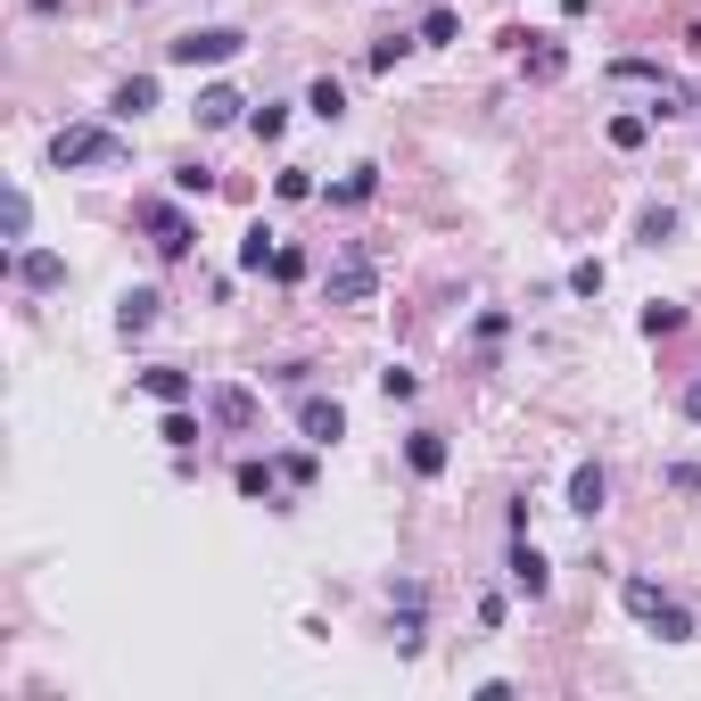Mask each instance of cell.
<instances>
[{
  "label": "cell",
  "instance_id": "cell-1",
  "mask_svg": "<svg viewBox=\"0 0 701 701\" xmlns=\"http://www.w3.org/2000/svg\"><path fill=\"white\" fill-rule=\"evenodd\" d=\"M50 166H58V174H108V166H124V132H108V124H67V132H50Z\"/></svg>",
  "mask_w": 701,
  "mask_h": 701
},
{
  "label": "cell",
  "instance_id": "cell-2",
  "mask_svg": "<svg viewBox=\"0 0 701 701\" xmlns=\"http://www.w3.org/2000/svg\"><path fill=\"white\" fill-rule=\"evenodd\" d=\"M240 50H248V34H231V25H199V34L166 41L174 67H223V58H240Z\"/></svg>",
  "mask_w": 701,
  "mask_h": 701
},
{
  "label": "cell",
  "instance_id": "cell-3",
  "mask_svg": "<svg viewBox=\"0 0 701 701\" xmlns=\"http://www.w3.org/2000/svg\"><path fill=\"white\" fill-rule=\"evenodd\" d=\"M141 231H148V248H157L166 264H182V257H190V215H182V206L148 199V206H141Z\"/></svg>",
  "mask_w": 701,
  "mask_h": 701
},
{
  "label": "cell",
  "instance_id": "cell-4",
  "mask_svg": "<svg viewBox=\"0 0 701 701\" xmlns=\"http://www.w3.org/2000/svg\"><path fill=\"white\" fill-rule=\"evenodd\" d=\"M371 289H380V264H371L364 248H347V257L331 264V306H371Z\"/></svg>",
  "mask_w": 701,
  "mask_h": 701
},
{
  "label": "cell",
  "instance_id": "cell-5",
  "mask_svg": "<svg viewBox=\"0 0 701 701\" xmlns=\"http://www.w3.org/2000/svg\"><path fill=\"white\" fill-rule=\"evenodd\" d=\"M297 429L314 445H338L347 438V405H338V396H306V405H297Z\"/></svg>",
  "mask_w": 701,
  "mask_h": 701
},
{
  "label": "cell",
  "instance_id": "cell-6",
  "mask_svg": "<svg viewBox=\"0 0 701 701\" xmlns=\"http://www.w3.org/2000/svg\"><path fill=\"white\" fill-rule=\"evenodd\" d=\"M512 586H520V594H545V586H554V570H545V554H536V545H528V528H520V545H512Z\"/></svg>",
  "mask_w": 701,
  "mask_h": 701
},
{
  "label": "cell",
  "instance_id": "cell-7",
  "mask_svg": "<svg viewBox=\"0 0 701 701\" xmlns=\"http://www.w3.org/2000/svg\"><path fill=\"white\" fill-rule=\"evenodd\" d=\"M206 413H215L223 429H257V396H248V388H215V396H206Z\"/></svg>",
  "mask_w": 701,
  "mask_h": 701
},
{
  "label": "cell",
  "instance_id": "cell-8",
  "mask_svg": "<svg viewBox=\"0 0 701 701\" xmlns=\"http://www.w3.org/2000/svg\"><path fill=\"white\" fill-rule=\"evenodd\" d=\"M157 306H166V297H157V289H124V297H116V331H148V322H157Z\"/></svg>",
  "mask_w": 701,
  "mask_h": 701
},
{
  "label": "cell",
  "instance_id": "cell-9",
  "mask_svg": "<svg viewBox=\"0 0 701 701\" xmlns=\"http://www.w3.org/2000/svg\"><path fill=\"white\" fill-rule=\"evenodd\" d=\"M240 108H248V99L231 92V83H206V92H199V124L206 132H215V124H240Z\"/></svg>",
  "mask_w": 701,
  "mask_h": 701
},
{
  "label": "cell",
  "instance_id": "cell-10",
  "mask_svg": "<svg viewBox=\"0 0 701 701\" xmlns=\"http://www.w3.org/2000/svg\"><path fill=\"white\" fill-rule=\"evenodd\" d=\"M17 281H25V289H58V281H67V257H50V248H25V257H17Z\"/></svg>",
  "mask_w": 701,
  "mask_h": 701
},
{
  "label": "cell",
  "instance_id": "cell-11",
  "mask_svg": "<svg viewBox=\"0 0 701 701\" xmlns=\"http://www.w3.org/2000/svg\"><path fill=\"white\" fill-rule=\"evenodd\" d=\"M405 462L421 471V479H438V471H445V438H438V429H413V438H405Z\"/></svg>",
  "mask_w": 701,
  "mask_h": 701
},
{
  "label": "cell",
  "instance_id": "cell-12",
  "mask_svg": "<svg viewBox=\"0 0 701 701\" xmlns=\"http://www.w3.org/2000/svg\"><path fill=\"white\" fill-rule=\"evenodd\" d=\"M603 496H610V479H603V471H594V462H578V479H570V512H603Z\"/></svg>",
  "mask_w": 701,
  "mask_h": 701
},
{
  "label": "cell",
  "instance_id": "cell-13",
  "mask_svg": "<svg viewBox=\"0 0 701 701\" xmlns=\"http://www.w3.org/2000/svg\"><path fill=\"white\" fill-rule=\"evenodd\" d=\"M141 388H148V396H157V405H190V371H174V364L141 371Z\"/></svg>",
  "mask_w": 701,
  "mask_h": 701
},
{
  "label": "cell",
  "instance_id": "cell-14",
  "mask_svg": "<svg viewBox=\"0 0 701 701\" xmlns=\"http://www.w3.org/2000/svg\"><path fill=\"white\" fill-rule=\"evenodd\" d=\"M157 108V74H132V83H116V116H148Z\"/></svg>",
  "mask_w": 701,
  "mask_h": 701
},
{
  "label": "cell",
  "instance_id": "cell-15",
  "mask_svg": "<svg viewBox=\"0 0 701 701\" xmlns=\"http://www.w3.org/2000/svg\"><path fill=\"white\" fill-rule=\"evenodd\" d=\"M306 108H314L322 124H338V116H347V83H338V74H322L314 92H306Z\"/></svg>",
  "mask_w": 701,
  "mask_h": 701
},
{
  "label": "cell",
  "instance_id": "cell-16",
  "mask_svg": "<svg viewBox=\"0 0 701 701\" xmlns=\"http://www.w3.org/2000/svg\"><path fill=\"white\" fill-rule=\"evenodd\" d=\"M561 67H570V50H561V41H545V34H528V74H536V83H554Z\"/></svg>",
  "mask_w": 701,
  "mask_h": 701
},
{
  "label": "cell",
  "instance_id": "cell-17",
  "mask_svg": "<svg viewBox=\"0 0 701 701\" xmlns=\"http://www.w3.org/2000/svg\"><path fill=\"white\" fill-rule=\"evenodd\" d=\"M619 603H628L635 619H644V628H652V610H661L668 594H661V578H628V586H619Z\"/></svg>",
  "mask_w": 701,
  "mask_h": 701
},
{
  "label": "cell",
  "instance_id": "cell-18",
  "mask_svg": "<svg viewBox=\"0 0 701 701\" xmlns=\"http://www.w3.org/2000/svg\"><path fill=\"white\" fill-rule=\"evenodd\" d=\"M371 190H380V166H355V174H347V182H338V190H331V206H364V199H371Z\"/></svg>",
  "mask_w": 701,
  "mask_h": 701
},
{
  "label": "cell",
  "instance_id": "cell-19",
  "mask_svg": "<svg viewBox=\"0 0 701 701\" xmlns=\"http://www.w3.org/2000/svg\"><path fill=\"white\" fill-rule=\"evenodd\" d=\"M652 635H661V644H693V619H685L677 603H661L652 610Z\"/></svg>",
  "mask_w": 701,
  "mask_h": 701
},
{
  "label": "cell",
  "instance_id": "cell-20",
  "mask_svg": "<svg viewBox=\"0 0 701 701\" xmlns=\"http://www.w3.org/2000/svg\"><path fill=\"white\" fill-rule=\"evenodd\" d=\"M174 190H182V199H206V190H215V166H199V157L174 166Z\"/></svg>",
  "mask_w": 701,
  "mask_h": 701
},
{
  "label": "cell",
  "instance_id": "cell-21",
  "mask_svg": "<svg viewBox=\"0 0 701 701\" xmlns=\"http://www.w3.org/2000/svg\"><path fill=\"white\" fill-rule=\"evenodd\" d=\"M644 331H652V338L685 331V306H668V297H652V306H644Z\"/></svg>",
  "mask_w": 701,
  "mask_h": 701
},
{
  "label": "cell",
  "instance_id": "cell-22",
  "mask_svg": "<svg viewBox=\"0 0 701 701\" xmlns=\"http://www.w3.org/2000/svg\"><path fill=\"white\" fill-rule=\"evenodd\" d=\"M157 438H166V445H174V454H190V445H199V421H190V413H182V405H174V413H166V429H157Z\"/></svg>",
  "mask_w": 701,
  "mask_h": 701
},
{
  "label": "cell",
  "instance_id": "cell-23",
  "mask_svg": "<svg viewBox=\"0 0 701 701\" xmlns=\"http://www.w3.org/2000/svg\"><path fill=\"white\" fill-rule=\"evenodd\" d=\"M273 257H281V248H273V231H248V240H240V264H248V273H264Z\"/></svg>",
  "mask_w": 701,
  "mask_h": 701
},
{
  "label": "cell",
  "instance_id": "cell-24",
  "mask_svg": "<svg viewBox=\"0 0 701 701\" xmlns=\"http://www.w3.org/2000/svg\"><path fill=\"white\" fill-rule=\"evenodd\" d=\"M413 388H421V380H413V371H405V364H388V371H380V396H388V405H405Z\"/></svg>",
  "mask_w": 701,
  "mask_h": 701
},
{
  "label": "cell",
  "instance_id": "cell-25",
  "mask_svg": "<svg viewBox=\"0 0 701 701\" xmlns=\"http://www.w3.org/2000/svg\"><path fill=\"white\" fill-rule=\"evenodd\" d=\"M273 479H281L273 462H240V496H273Z\"/></svg>",
  "mask_w": 701,
  "mask_h": 701
},
{
  "label": "cell",
  "instance_id": "cell-26",
  "mask_svg": "<svg viewBox=\"0 0 701 701\" xmlns=\"http://www.w3.org/2000/svg\"><path fill=\"white\" fill-rule=\"evenodd\" d=\"M644 132H652L644 116H610V148H644Z\"/></svg>",
  "mask_w": 701,
  "mask_h": 701
},
{
  "label": "cell",
  "instance_id": "cell-27",
  "mask_svg": "<svg viewBox=\"0 0 701 701\" xmlns=\"http://www.w3.org/2000/svg\"><path fill=\"white\" fill-rule=\"evenodd\" d=\"M454 34H462L454 9H429V17H421V41H454Z\"/></svg>",
  "mask_w": 701,
  "mask_h": 701
},
{
  "label": "cell",
  "instance_id": "cell-28",
  "mask_svg": "<svg viewBox=\"0 0 701 701\" xmlns=\"http://www.w3.org/2000/svg\"><path fill=\"white\" fill-rule=\"evenodd\" d=\"M25 231H34V199H25V190H9V240H25Z\"/></svg>",
  "mask_w": 701,
  "mask_h": 701
},
{
  "label": "cell",
  "instance_id": "cell-29",
  "mask_svg": "<svg viewBox=\"0 0 701 701\" xmlns=\"http://www.w3.org/2000/svg\"><path fill=\"white\" fill-rule=\"evenodd\" d=\"M248 124H257V141H281V124H289V108H273V99H264V108L248 116Z\"/></svg>",
  "mask_w": 701,
  "mask_h": 701
},
{
  "label": "cell",
  "instance_id": "cell-30",
  "mask_svg": "<svg viewBox=\"0 0 701 701\" xmlns=\"http://www.w3.org/2000/svg\"><path fill=\"white\" fill-rule=\"evenodd\" d=\"M273 190H281V199H314V174H306V166H289Z\"/></svg>",
  "mask_w": 701,
  "mask_h": 701
},
{
  "label": "cell",
  "instance_id": "cell-31",
  "mask_svg": "<svg viewBox=\"0 0 701 701\" xmlns=\"http://www.w3.org/2000/svg\"><path fill=\"white\" fill-rule=\"evenodd\" d=\"M405 50H413V41H405V34H388V41H371V67H380V74H388V67H396V58H405Z\"/></svg>",
  "mask_w": 701,
  "mask_h": 701
},
{
  "label": "cell",
  "instance_id": "cell-32",
  "mask_svg": "<svg viewBox=\"0 0 701 701\" xmlns=\"http://www.w3.org/2000/svg\"><path fill=\"white\" fill-rule=\"evenodd\" d=\"M668 231H677V215H668V206H652V215H644V248H661Z\"/></svg>",
  "mask_w": 701,
  "mask_h": 701
},
{
  "label": "cell",
  "instance_id": "cell-33",
  "mask_svg": "<svg viewBox=\"0 0 701 701\" xmlns=\"http://www.w3.org/2000/svg\"><path fill=\"white\" fill-rule=\"evenodd\" d=\"M273 281H306V248H281V257H273Z\"/></svg>",
  "mask_w": 701,
  "mask_h": 701
},
{
  "label": "cell",
  "instance_id": "cell-34",
  "mask_svg": "<svg viewBox=\"0 0 701 701\" xmlns=\"http://www.w3.org/2000/svg\"><path fill=\"white\" fill-rule=\"evenodd\" d=\"M685 421H701V380H693V388H685Z\"/></svg>",
  "mask_w": 701,
  "mask_h": 701
}]
</instances>
